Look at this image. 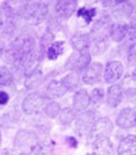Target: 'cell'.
Returning <instances> with one entry per match:
<instances>
[{"label":"cell","instance_id":"1","mask_svg":"<svg viewBox=\"0 0 136 155\" xmlns=\"http://www.w3.org/2000/svg\"><path fill=\"white\" fill-rule=\"evenodd\" d=\"M34 46H35V41L31 36L19 38L9 47L8 54L15 63L20 64L22 60L34 51Z\"/></svg>","mask_w":136,"mask_h":155},{"label":"cell","instance_id":"2","mask_svg":"<svg viewBox=\"0 0 136 155\" xmlns=\"http://www.w3.org/2000/svg\"><path fill=\"white\" fill-rule=\"evenodd\" d=\"M48 15V6L44 2H33L26 6L23 17L26 22L31 25H39L46 19Z\"/></svg>","mask_w":136,"mask_h":155},{"label":"cell","instance_id":"3","mask_svg":"<svg viewBox=\"0 0 136 155\" xmlns=\"http://www.w3.org/2000/svg\"><path fill=\"white\" fill-rule=\"evenodd\" d=\"M79 83V77L76 73H71L59 80H53L49 83L48 91L55 97H62L70 89H74Z\"/></svg>","mask_w":136,"mask_h":155},{"label":"cell","instance_id":"4","mask_svg":"<svg viewBox=\"0 0 136 155\" xmlns=\"http://www.w3.org/2000/svg\"><path fill=\"white\" fill-rule=\"evenodd\" d=\"M14 145L17 149H19L22 152L27 151L31 153H36L40 150V146L38 144V139L35 135L30 134L28 132H19L15 137Z\"/></svg>","mask_w":136,"mask_h":155},{"label":"cell","instance_id":"5","mask_svg":"<svg viewBox=\"0 0 136 155\" xmlns=\"http://www.w3.org/2000/svg\"><path fill=\"white\" fill-rule=\"evenodd\" d=\"M44 103H45V98L40 93L34 91V93L28 94L23 101V111L29 115L36 114L41 110Z\"/></svg>","mask_w":136,"mask_h":155},{"label":"cell","instance_id":"6","mask_svg":"<svg viewBox=\"0 0 136 155\" xmlns=\"http://www.w3.org/2000/svg\"><path fill=\"white\" fill-rule=\"evenodd\" d=\"M90 60V54L87 51L75 52L69 58V61L67 63V68L76 71L83 70L89 65Z\"/></svg>","mask_w":136,"mask_h":155},{"label":"cell","instance_id":"7","mask_svg":"<svg viewBox=\"0 0 136 155\" xmlns=\"http://www.w3.org/2000/svg\"><path fill=\"white\" fill-rule=\"evenodd\" d=\"M113 132V123L108 117L95 120L90 130V136L93 139L97 137H109Z\"/></svg>","mask_w":136,"mask_h":155},{"label":"cell","instance_id":"8","mask_svg":"<svg viewBox=\"0 0 136 155\" xmlns=\"http://www.w3.org/2000/svg\"><path fill=\"white\" fill-rule=\"evenodd\" d=\"M94 121H95V113L93 111H85L81 113L76 121V130L81 135H86L90 132Z\"/></svg>","mask_w":136,"mask_h":155},{"label":"cell","instance_id":"9","mask_svg":"<svg viewBox=\"0 0 136 155\" xmlns=\"http://www.w3.org/2000/svg\"><path fill=\"white\" fill-rule=\"evenodd\" d=\"M27 5V0H6L2 5V9L5 15L14 18L23 15Z\"/></svg>","mask_w":136,"mask_h":155},{"label":"cell","instance_id":"10","mask_svg":"<svg viewBox=\"0 0 136 155\" xmlns=\"http://www.w3.org/2000/svg\"><path fill=\"white\" fill-rule=\"evenodd\" d=\"M123 65L119 61L109 62L104 70V80L108 83H115L123 75Z\"/></svg>","mask_w":136,"mask_h":155},{"label":"cell","instance_id":"11","mask_svg":"<svg viewBox=\"0 0 136 155\" xmlns=\"http://www.w3.org/2000/svg\"><path fill=\"white\" fill-rule=\"evenodd\" d=\"M136 111L133 108H124L117 117L118 127L122 128H131L135 127Z\"/></svg>","mask_w":136,"mask_h":155},{"label":"cell","instance_id":"12","mask_svg":"<svg viewBox=\"0 0 136 155\" xmlns=\"http://www.w3.org/2000/svg\"><path fill=\"white\" fill-rule=\"evenodd\" d=\"M86 68L87 69L85 70L82 77L83 82L86 84H94L98 82L103 74V65L100 63H93Z\"/></svg>","mask_w":136,"mask_h":155},{"label":"cell","instance_id":"13","mask_svg":"<svg viewBox=\"0 0 136 155\" xmlns=\"http://www.w3.org/2000/svg\"><path fill=\"white\" fill-rule=\"evenodd\" d=\"M78 5V0H56L55 10L57 15L64 19L69 18L75 12Z\"/></svg>","mask_w":136,"mask_h":155},{"label":"cell","instance_id":"14","mask_svg":"<svg viewBox=\"0 0 136 155\" xmlns=\"http://www.w3.org/2000/svg\"><path fill=\"white\" fill-rule=\"evenodd\" d=\"M70 43L73 48L77 51H83L90 45V36L87 33L77 32L71 37Z\"/></svg>","mask_w":136,"mask_h":155},{"label":"cell","instance_id":"15","mask_svg":"<svg viewBox=\"0 0 136 155\" xmlns=\"http://www.w3.org/2000/svg\"><path fill=\"white\" fill-rule=\"evenodd\" d=\"M92 149L94 154H112L113 144L111 143L109 137H97L94 139Z\"/></svg>","mask_w":136,"mask_h":155},{"label":"cell","instance_id":"16","mask_svg":"<svg viewBox=\"0 0 136 155\" xmlns=\"http://www.w3.org/2000/svg\"><path fill=\"white\" fill-rule=\"evenodd\" d=\"M136 153V137L129 135L120 142L118 147V154L134 155Z\"/></svg>","mask_w":136,"mask_h":155},{"label":"cell","instance_id":"17","mask_svg":"<svg viewBox=\"0 0 136 155\" xmlns=\"http://www.w3.org/2000/svg\"><path fill=\"white\" fill-rule=\"evenodd\" d=\"M123 100V87L120 84H113L108 89V104L112 108H116Z\"/></svg>","mask_w":136,"mask_h":155},{"label":"cell","instance_id":"18","mask_svg":"<svg viewBox=\"0 0 136 155\" xmlns=\"http://www.w3.org/2000/svg\"><path fill=\"white\" fill-rule=\"evenodd\" d=\"M91 103L90 96L85 89L78 91L74 96V102H73V108L76 111H83L87 109Z\"/></svg>","mask_w":136,"mask_h":155},{"label":"cell","instance_id":"19","mask_svg":"<svg viewBox=\"0 0 136 155\" xmlns=\"http://www.w3.org/2000/svg\"><path fill=\"white\" fill-rule=\"evenodd\" d=\"M128 30H129V26L127 24H116L111 27L109 34L114 41L120 42L127 36Z\"/></svg>","mask_w":136,"mask_h":155},{"label":"cell","instance_id":"20","mask_svg":"<svg viewBox=\"0 0 136 155\" xmlns=\"http://www.w3.org/2000/svg\"><path fill=\"white\" fill-rule=\"evenodd\" d=\"M47 58L49 60H56L64 51V42L62 41H56L52 42L47 48Z\"/></svg>","mask_w":136,"mask_h":155},{"label":"cell","instance_id":"21","mask_svg":"<svg viewBox=\"0 0 136 155\" xmlns=\"http://www.w3.org/2000/svg\"><path fill=\"white\" fill-rule=\"evenodd\" d=\"M77 117V111L73 108H65L62 109L61 112V116H59V120L62 124H69L76 119Z\"/></svg>","mask_w":136,"mask_h":155},{"label":"cell","instance_id":"22","mask_svg":"<svg viewBox=\"0 0 136 155\" xmlns=\"http://www.w3.org/2000/svg\"><path fill=\"white\" fill-rule=\"evenodd\" d=\"M133 12V6L130 3H126V4H123L119 8H116L114 10L113 15L117 19H125V18L130 17V15L132 14Z\"/></svg>","mask_w":136,"mask_h":155},{"label":"cell","instance_id":"23","mask_svg":"<svg viewBox=\"0 0 136 155\" xmlns=\"http://www.w3.org/2000/svg\"><path fill=\"white\" fill-rule=\"evenodd\" d=\"M14 76L4 66H0V86H8L12 83Z\"/></svg>","mask_w":136,"mask_h":155},{"label":"cell","instance_id":"24","mask_svg":"<svg viewBox=\"0 0 136 155\" xmlns=\"http://www.w3.org/2000/svg\"><path fill=\"white\" fill-rule=\"evenodd\" d=\"M44 112L48 117L50 118H55L57 115L61 112V106L59 104L55 101H52L50 103H48L46 105L45 109H44Z\"/></svg>","mask_w":136,"mask_h":155},{"label":"cell","instance_id":"25","mask_svg":"<svg viewBox=\"0 0 136 155\" xmlns=\"http://www.w3.org/2000/svg\"><path fill=\"white\" fill-rule=\"evenodd\" d=\"M95 8H85V7H82V8L78 10V17L83 19L86 23H90L93 18L95 17Z\"/></svg>","mask_w":136,"mask_h":155},{"label":"cell","instance_id":"26","mask_svg":"<svg viewBox=\"0 0 136 155\" xmlns=\"http://www.w3.org/2000/svg\"><path fill=\"white\" fill-rule=\"evenodd\" d=\"M54 40V35L52 34L51 32L49 31H46L45 34L43 35V37L41 38V41H40V47L42 49V51H47L48 46L53 42Z\"/></svg>","mask_w":136,"mask_h":155},{"label":"cell","instance_id":"27","mask_svg":"<svg viewBox=\"0 0 136 155\" xmlns=\"http://www.w3.org/2000/svg\"><path fill=\"white\" fill-rule=\"evenodd\" d=\"M103 91L100 88H95L92 91V94H91L90 100H92L94 103H99V102L103 100Z\"/></svg>","mask_w":136,"mask_h":155},{"label":"cell","instance_id":"28","mask_svg":"<svg viewBox=\"0 0 136 155\" xmlns=\"http://www.w3.org/2000/svg\"><path fill=\"white\" fill-rule=\"evenodd\" d=\"M8 100H9V96L7 94V93L0 91V105H5V104H7Z\"/></svg>","mask_w":136,"mask_h":155},{"label":"cell","instance_id":"29","mask_svg":"<svg viewBox=\"0 0 136 155\" xmlns=\"http://www.w3.org/2000/svg\"><path fill=\"white\" fill-rule=\"evenodd\" d=\"M67 141H68V143H69V145L71 147H75L77 146V141H76V139L75 138H73V137H71V138H67Z\"/></svg>","mask_w":136,"mask_h":155},{"label":"cell","instance_id":"30","mask_svg":"<svg viewBox=\"0 0 136 155\" xmlns=\"http://www.w3.org/2000/svg\"><path fill=\"white\" fill-rule=\"evenodd\" d=\"M100 1H101V4H103V6H104V7L111 6L112 3H113V0H100Z\"/></svg>","mask_w":136,"mask_h":155},{"label":"cell","instance_id":"31","mask_svg":"<svg viewBox=\"0 0 136 155\" xmlns=\"http://www.w3.org/2000/svg\"><path fill=\"white\" fill-rule=\"evenodd\" d=\"M126 1H128V0H115V3L119 5V4L124 3V2H126Z\"/></svg>","mask_w":136,"mask_h":155},{"label":"cell","instance_id":"32","mask_svg":"<svg viewBox=\"0 0 136 155\" xmlns=\"http://www.w3.org/2000/svg\"><path fill=\"white\" fill-rule=\"evenodd\" d=\"M2 25H3V15L0 14V29H1Z\"/></svg>","mask_w":136,"mask_h":155},{"label":"cell","instance_id":"33","mask_svg":"<svg viewBox=\"0 0 136 155\" xmlns=\"http://www.w3.org/2000/svg\"><path fill=\"white\" fill-rule=\"evenodd\" d=\"M0 144H1V134H0Z\"/></svg>","mask_w":136,"mask_h":155}]
</instances>
